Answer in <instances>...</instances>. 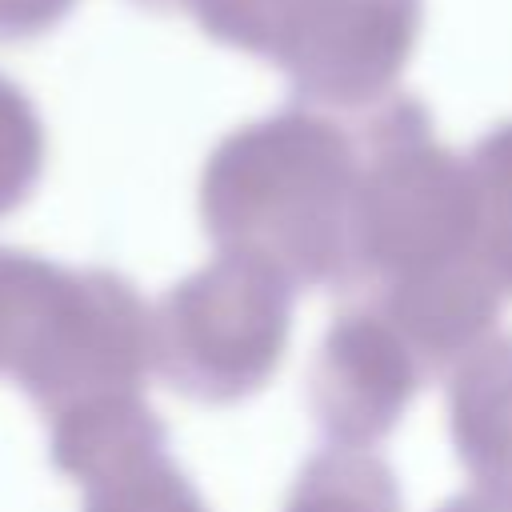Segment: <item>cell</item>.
I'll list each match as a JSON object with an SVG mask.
<instances>
[{
  "instance_id": "cell-1",
  "label": "cell",
  "mask_w": 512,
  "mask_h": 512,
  "mask_svg": "<svg viewBox=\"0 0 512 512\" xmlns=\"http://www.w3.org/2000/svg\"><path fill=\"white\" fill-rule=\"evenodd\" d=\"M152 372V308L108 268H68L0 248V376L44 420L140 396Z\"/></svg>"
},
{
  "instance_id": "cell-2",
  "label": "cell",
  "mask_w": 512,
  "mask_h": 512,
  "mask_svg": "<svg viewBox=\"0 0 512 512\" xmlns=\"http://www.w3.org/2000/svg\"><path fill=\"white\" fill-rule=\"evenodd\" d=\"M292 292L296 284L276 268L216 252L152 308V368L196 404L248 400L284 364Z\"/></svg>"
},
{
  "instance_id": "cell-3",
  "label": "cell",
  "mask_w": 512,
  "mask_h": 512,
  "mask_svg": "<svg viewBox=\"0 0 512 512\" xmlns=\"http://www.w3.org/2000/svg\"><path fill=\"white\" fill-rule=\"evenodd\" d=\"M352 220L356 200L336 172L296 148H244L204 188L216 252L252 256L308 288H352Z\"/></svg>"
},
{
  "instance_id": "cell-4",
  "label": "cell",
  "mask_w": 512,
  "mask_h": 512,
  "mask_svg": "<svg viewBox=\"0 0 512 512\" xmlns=\"http://www.w3.org/2000/svg\"><path fill=\"white\" fill-rule=\"evenodd\" d=\"M52 468L84 488L80 512H208L168 456V432L144 396H124L48 424Z\"/></svg>"
},
{
  "instance_id": "cell-5",
  "label": "cell",
  "mask_w": 512,
  "mask_h": 512,
  "mask_svg": "<svg viewBox=\"0 0 512 512\" xmlns=\"http://www.w3.org/2000/svg\"><path fill=\"white\" fill-rule=\"evenodd\" d=\"M424 380L428 368L400 328L376 304H360L332 320L308 376V408L332 448H372Z\"/></svg>"
},
{
  "instance_id": "cell-6",
  "label": "cell",
  "mask_w": 512,
  "mask_h": 512,
  "mask_svg": "<svg viewBox=\"0 0 512 512\" xmlns=\"http://www.w3.org/2000/svg\"><path fill=\"white\" fill-rule=\"evenodd\" d=\"M284 512H400V488L372 448H324L296 476Z\"/></svg>"
},
{
  "instance_id": "cell-7",
  "label": "cell",
  "mask_w": 512,
  "mask_h": 512,
  "mask_svg": "<svg viewBox=\"0 0 512 512\" xmlns=\"http://www.w3.org/2000/svg\"><path fill=\"white\" fill-rule=\"evenodd\" d=\"M436 512H512V492H492V488H472L440 504Z\"/></svg>"
}]
</instances>
